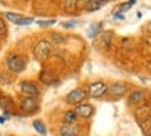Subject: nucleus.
<instances>
[{
	"label": "nucleus",
	"instance_id": "nucleus-23",
	"mask_svg": "<svg viewBox=\"0 0 151 136\" xmlns=\"http://www.w3.org/2000/svg\"><path fill=\"white\" fill-rule=\"evenodd\" d=\"M32 22H33V18H31V17H22L17 24L18 25H28V24H32Z\"/></svg>",
	"mask_w": 151,
	"mask_h": 136
},
{
	"label": "nucleus",
	"instance_id": "nucleus-28",
	"mask_svg": "<svg viewBox=\"0 0 151 136\" xmlns=\"http://www.w3.org/2000/svg\"><path fill=\"white\" fill-rule=\"evenodd\" d=\"M148 136H151V135H148Z\"/></svg>",
	"mask_w": 151,
	"mask_h": 136
},
{
	"label": "nucleus",
	"instance_id": "nucleus-21",
	"mask_svg": "<svg viewBox=\"0 0 151 136\" xmlns=\"http://www.w3.org/2000/svg\"><path fill=\"white\" fill-rule=\"evenodd\" d=\"M111 38H112V32H105L104 36H103V42H104V45L110 46V43H111Z\"/></svg>",
	"mask_w": 151,
	"mask_h": 136
},
{
	"label": "nucleus",
	"instance_id": "nucleus-1",
	"mask_svg": "<svg viewBox=\"0 0 151 136\" xmlns=\"http://www.w3.org/2000/svg\"><path fill=\"white\" fill-rule=\"evenodd\" d=\"M51 54V45L49 41H39L33 47V56L39 61H45Z\"/></svg>",
	"mask_w": 151,
	"mask_h": 136
},
{
	"label": "nucleus",
	"instance_id": "nucleus-7",
	"mask_svg": "<svg viewBox=\"0 0 151 136\" xmlns=\"http://www.w3.org/2000/svg\"><path fill=\"white\" fill-rule=\"evenodd\" d=\"M78 118H83V119H87V118H90L94 114V107L92 104H87V103H82V104H78L76 106V109L73 110Z\"/></svg>",
	"mask_w": 151,
	"mask_h": 136
},
{
	"label": "nucleus",
	"instance_id": "nucleus-11",
	"mask_svg": "<svg viewBox=\"0 0 151 136\" xmlns=\"http://www.w3.org/2000/svg\"><path fill=\"white\" fill-rule=\"evenodd\" d=\"M144 97H146V95H144V92L143 90H134L130 93V96H129V104H136V103H140V101H143L144 100Z\"/></svg>",
	"mask_w": 151,
	"mask_h": 136
},
{
	"label": "nucleus",
	"instance_id": "nucleus-19",
	"mask_svg": "<svg viewBox=\"0 0 151 136\" xmlns=\"http://www.w3.org/2000/svg\"><path fill=\"white\" fill-rule=\"evenodd\" d=\"M4 17L14 24H17L19 20L22 18V15H21V14H17V13H4Z\"/></svg>",
	"mask_w": 151,
	"mask_h": 136
},
{
	"label": "nucleus",
	"instance_id": "nucleus-3",
	"mask_svg": "<svg viewBox=\"0 0 151 136\" xmlns=\"http://www.w3.org/2000/svg\"><path fill=\"white\" fill-rule=\"evenodd\" d=\"M107 89H108V86L105 85L104 82L101 81H97V82H93V83H90L89 86H87V96L89 97H93V99H96V97H101L103 95H105L107 93Z\"/></svg>",
	"mask_w": 151,
	"mask_h": 136
},
{
	"label": "nucleus",
	"instance_id": "nucleus-18",
	"mask_svg": "<svg viewBox=\"0 0 151 136\" xmlns=\"http://www.w3.org/2000/svg\"><path fill=\"white\" fill-rule=\"evenodd\" d=\"M50 39L55 45H63V43H65V41H67V38H65L64 35H61V33H51Z\"/></svg>",
	"mask_w": 151,
	"mask_h": 136
},
{
	"label": "nucleus",
	"instance_id": "nucleus-16",
	"mask_svg": "<svg viewBox=\"0 0 151 136\" xmlns=\"http://www.w3.org/2000/svg\"><path fill=\"white\" fill-rule=\"evenodd\" d=\"M76 121H78V115L75 111L69 110L64 114V124H75Z\"/></svg>",
	"mask_w": 151,
	"mask_h": 136
},
{
	"label": "nucleus",
	"instance_id": "nucleus-2",
	"mask_svg": "<svg viewBox=\"0 0 151 136\" xmlns=\"http://www.w3.org/2000/svg\"><path fill=\"white\" fill-rule=\"evenodd\" d=\"M6 64H7V68L14 74L22 72L25 69V67H27L25 60L21 56H17V54H10L7 57V60H6Z\"/></svg>",
	"mask_w": 151,
	"mask_h": 136
},
{
	"label": "nucleus",
	"instance_id": "nucleus-20",
	"mask_svg": "<svg viewBox=\"0 0 151 136\" xmlns=\"http://www.w3.org/2000/svg\"><path fill=\"white\" fill-rule=\"evenodd\" d=\"M6 33H7V27H6L4 20L1 18V15H0V36H4Z\"/></svg>",
	"mask_w": 151,
	"mask_h": 136
},
{
	"label": "nucleus",
	"instance_id": "nucleus-27",
	"mask_svg": "<svg viewBox=\"0 0 151 136\" xmlns=\"http://www.w3.org/2000/svg\"><path fill=\"white\" fill-rule=\"evenodd\" d=\"M6 121V118L4 117H0V124H3Z\"/></svg>",
	"mask_w": 151,
	"mask_h": 136
},
{
	"label": "nucleus",
	"instance_id": "nucleus-9",
	"mask_svg": "<svg viewBox=\"0 0 151 136\" xmlns=\"http://www.w3.org/2000/svg\"><path fill=\"white\" fill-rule=\"evenodd\" d=\"M79 128L75 124H64L60 128V135L61 136H78Z\"/></svg>",
	"mask_w": 151,
	"mask_h": 136
},
{
	"label": "nucleus",
	"instance_id": "nucleus-6",
	"mask_svg": "<svg viewBox=\"0 0 151 136\" xmlns=\"http://www.w3.org/2000/svg\"><path fill=\"white\" fill-rule=\"evenodd\" d=\"M19 89H21V92H22L24 95L33 96V97H36V96L40 93L39 88L36 86V83H33V82H31V81H22L19 83Z\"/></svg>",
	"mask_w": 151,
	"mask_h": 136
},
{
	"label": "nucleus",
	"instance_id": "nucleus-8",
	"mask_svg": "<svg viewBox=\"0 0 151 136\" xmlns=\"http://www.w3.org/2000/svg\"><path fill=\"white\" fill-rule=\"evenodd\" d=\"M126 86L122 85V83H114V85H111L108 89H107V93L111 96H114V97H121V96H124L126 93Z\"/></svg>",
	"mask_w": 151,
	"mask_h": 136
},
{
	"label": "nucleus",
	"instance_id": "nucleus-15",
	"mask_svg": "<svg viewBox=\"0 0 151 136\" xmlns=\"http://www.w3.org/2000/svg\"><path fill=\"white\" fill-rule=\"evenodd\" d=\"M150 113L151 110L148 106H144V107H142V109H139L137 111H136V117L140 119V121H143V119H146V118H150Z\"/></svg>",
	"mask_w": 151,
	"mask_h": 136
},
{
	"label": "nucleus",
	"instance_id": "nucleus-17",
	"mask_svg": "<svg viewBox=\"0 0 151 136\" xmlns=\"http://www.w3.org/2000/svg\"><path fill=\"white\" fill-rule=\"evenodd\" d=\"M104 4H105L104 1H86L85 7H86L87 11H96V10L101 9Z\"/></svg>",
	"mask_w": 151,
	"mask_h": 136
},
{
	"label": "nucleus",
	"instance_id": "nucleus-26",
	"mask_svg": "<svg viewBox=\"0 0 151 136\" xmlns=\"http://www.w3.org/2000/svg\"><path fill=\"white\" fill-rule=\"evenodd\" d=\"M63 27L64 28H72V27H75V24L73 22H64L63 24Z\"/></svg>",
	"mask_w": 151,
	"mask_h": 136
},
{
	"label": "nucleus",
	"instance_id": "nucleus-10",
	"mask_svg": "<svg viewBox=\"0 0 151 136\" xmlns=\"http://www.w3.org/2000/svg\"><path fill=\"white\" fill-rule=\"evenodd\" d=\"M40 81L46 85H51L55 82V75L51 72L50 69H43L40 72Z\"/></svg>",
	"mask_w": 151,
	"mask_h": 136
},
{
	"label": "nucleus",
	"instance_id": "nucleus-25",
	"mask_svg": "<svg viewBox=\"0 0 151 136\" xmlns=\"http://www.w3.org/2000/svg\"><path fill=\"white\" fill-rule=\"evenodd\" d=\"M76 1H65V7H67V10H69V11H72V10H75V7H76Z\"/></svg>",
	"mask_w": 151,
	"mask_h": 136
},
{
	"label": "nucleus",
	"instance_id": "nucleus-4",
	"mask_svg": "<svg viewBox=\"0 0 151 136\" xmlns=\"http://www.w3.org/2000/svg\"><path fill=\"white\" fill-rule=\"evenodd\" d=\"M85 99H87V93L85 89H81V88L73 89L67 95V103L69 104H82Z\"/></svg>",
	"mask_w": 151,
	"mask_h": 136
},
{
	"label": "nucleus",
	"instance_id": "nucleus-24",
	"mask_svg": "<svg viewBox=\"0 0 151 136\" xmlns=\"http://www.w3.org/2000/svg\"><path fill=\"white\" fill-rule=\"evenodd\" d=\"M55 24V20H50V21H37V25H40V27H50Z\"/></svg>",
	"mask_w": 151,
	"mask_h": 136
},
{
	"label": "nucleus",
	"instance_id": "nucleus-14",
	"mask_svg": "<svg viewBox=\"0 0 151 136\" xmlns=\"http://www.w3.org/2000/svg\"><path fill=\"white\" fill-rule=\"evenodd\" d=\"M139 125H140V128H142V131H143V133H144V136L151 135V117L150 118H146V119H143V121H140V122H139Z\"/></svg>",
	"mask_w": 151,
	"mask_h": 136
},
{
	"label": "nucleus",
	"instance_id": "nucleus-13",
	"mask_svg": "<svg viewBox=\"0 0 151 136\" xmlns=\"http://www.w3.org/2000/svg\"><path fill=\"white\" fill-rule=\"evenodd\" d=\"M32 125H33V128H35V131H36L37 133H40V135H43V136L47 135V128H46V125L43 124V121H40V119H35V121L32 122Z\"/></svg>",
	"mask_w": 151,
	"mask_h": 136
},
{
	"label": "nucleus",
	"instance_id": "nucleus-22",
	"mask_svg": "<svg viewBox=\"0 0 151 136\" xmlns=\"http://www.w3.org/2000/svg\"><path fill=\"white\" fill-rule=\"evenodd\" d=\"M101 28V25H93L92 28H90V32H89V36L90 38H94L99 33V29Z\"/></svg>",
	"mask_w": 151,
	"mask_h": 136
},
{
	"label": "nucleus",
	"instance_id": "nucleus-5",
	"mask_svg": "<svg viewBox=\"0 0 151 136\" xmlns=\"http://www.w3.org/2000/svg\"><path fill=\"white\" fill-rule=\"evenodd\" d=\"M19 106H21L22 111H25L28 114H32L39 110V99L33 97V96H28V97H24L21 100V104Z\"/></svg>",
	"mask_w": 151,
	"mask_h": 136
},
{
	"label": "nucleus",
	"instance_id": "nucleus-12",
	"mask_svg": "<svg viewBox=\"0 0 151 136\" xmlns=\"http://www.w3.org/2000/svg\"><path fill=\"white\" fill-rule=\"evenodd\" d=\"M0 107L6 111H9V110H13L14 109V101L11 97L9 96H0Z\"/></svg>",
	"mask_w": 151,
	"mask_h": 136
}]
</instances>
